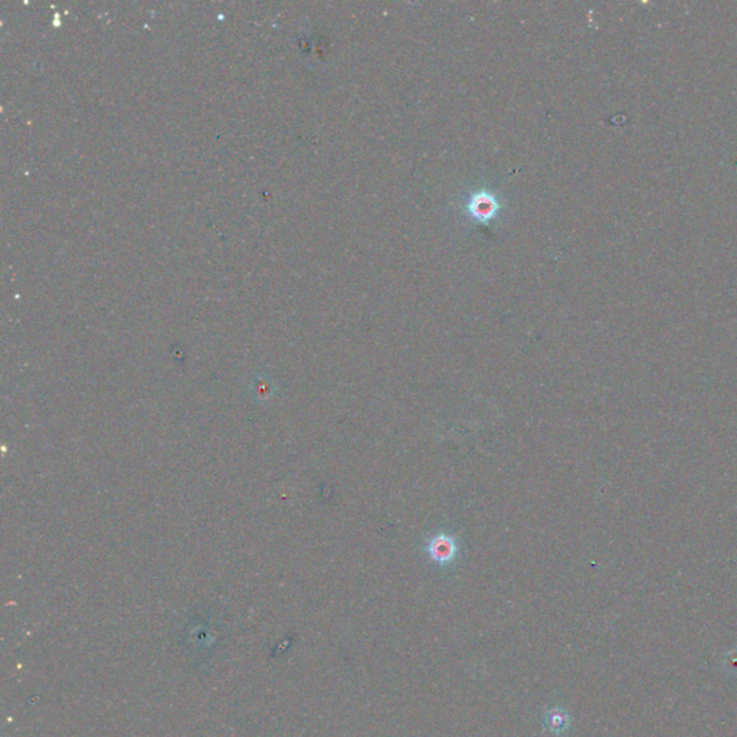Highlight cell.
<instances>
[{"mask_svg": "<svg viewBox=\"0 0 737 737\" xmlns=\"http://www.w3.org/2000/svg\"><path fill=\"white\" fill-rule=\"evenodd\" d=\"M431 559L439 565H448L454 561L456 556V545L455 540L450 536H436L431 540L428 546Z\"/></svg>", "mask_w": 737, "mask_h": 737, "instance_id": "obj_1", "label": "cell"}]
</instances>
